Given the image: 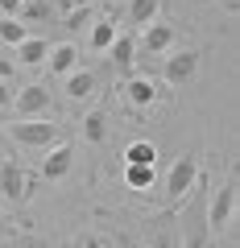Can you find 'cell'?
<instances>
[{
    "instance_id": "17",
    "label": "cell",
    "mask_w": 240,
    "mask_h": 248,
    "mask_svg": "<svg viewBox=\"0 0 240 248\" xmlns=\"http://www.w3.org/2000/svg\"><path fill=\"white\" fill-rule=\"evenodd\" d=\"M125 166H158V145L153 141H128L125 145Z\"/></svg>"
},
{
    "instance_id": "2",
    "label": "cell",
    "mask_w": 240,
    "mask_h": 248,
    "mask_svg": "<svg viewBox=\"0 0 240 248\" xmlns=\"http://www.w3.org/2000/svg\"><path fill=\"white\" fill-rule=\"evenodd\" d=\"M232 211H236V170H232V174L215 186V195L207 199V228L224 232L232 223Z\"/></svg>"
},
{
    "instance_id": "27",
    "label": "cell",
    "mask_w": 240,
    "mask_h": 248,
    "mask_svg": "<svg viewBox=\"0 0 240 248\" xmlns=\"http://www.w3.org/2000/svg\"><path fill=\"white\" fill-rule=\"evenodd\" d=\"M9 104H13V87L0 79V108H9Z\"/></svg>"
},
{
    "instance_id": "24",
    "label": "cell",
    "mask_w": 240,
    "mask_h": 248,
    "mask_svg": "<svg viewBox=\"0 0 240 248\" xmlns=\"http://www.w3.org/2000/svg\"><path fill=\"white\" fill-rule=\"evenodd\" d=\"M13 75H17V62H13V58H4V54H0V79L9 83Z\"/></svg>"
},
{
    "instance_id": "5",
    "label": "cell",
    "mask_w": 240,
    "mask_h": 248,
    "mask_svg": "<svg viewBox=\"0 0 240 248\" xmlns=\"http://www.w3.org/2000/svg\"><path fill=\"white\" fill-rule=\"evenodd\" d=\"M50 91L42 87V83H29V87H21L17 95H13V108H17V116L21 120H37V116H46L50 112Z\"/></svg>"
},
{
    "instance_id": "22",
    "label": "cell",
    "mask_w": 240,
    "mask_h": 248,
    "mask_svg": "<svg viewBox=\"0 0 240 248\" xmlns=\"http://www.w3.org/2000/svg\"><path fill=\"white\" fill-rule=\"evenodd\" d=\"M91 21H96V9H91V4H79V9H71V13H66V29H71V33L87 29Z\"/></svg>"
},
{
    "instance_id": "29",
    "label": "cell",
    "mask_w": 240,
    "mask_h": 248,
    "mask_svg": "<svg viewBox=\"0 0 240 248\" xmlns=\"http://www.w3.org/2000/svg\"><path fill=\"white\" fill-rule=\"evenodd\" d=\"M0 128H4V124H0Z\"/></svg>"
},
{
    "instance_id": "28",
    "label": "cell",
    "mask_w": 240,
    "mask_h": 248,
    "mask_svg": "<svg viewBox=\"0 0 240 248\" xmlns=\"http://www.w3.org/2000/svg\"><path fill=\"white\" fill-rule=\"evenodd\" d=\"M75 248H83V244H75Z\"/></svg>"
},
{
    "instance_id": "9",
    "label": "cell",
    "mask_w": 240,
    "mask_h": 248,
    "mask_svg": "<svg viewBox=\"0 0 240 248\" xmlns=\"http://www.w3.org/2000/svg\"><path fill=\"white\" fill-rule=\"evenodd\" d=\"M63 79H66V99H75V104H87V99L99 91V75L96 71H79V66H75V71L63 75Z\"/></svg>"
},
{
    "instance_id": "10",
    "label": "cell",
    "mask_w": 240,
    "mask_h": 248,
    "mask_svg": "<svg viewBox=\"0 0 240 248\" xmlns=\"http://www.w3.org/2000/svg\"><path fill=\"white\" fill-rule=\"evenodd\" d=\"M170 46H174V25H170V21H153V25H145V37H141V50L145 54H166Z\"/></svg>"
},
{
    "instance_id": "1",
    "label": "cell",
    "mask_w": 240,
    "mask_h": 248,
    "mask_svg": "<svg viewBox=\"0 0 240 248\" xmlns=\"http://www.w3.org/2000/svg\"><path fill=\"white\" fill-rule=\"evenodd\" d=\"M203 195L191 199L187 211H182V248H207V240H211V228H207V199Z\"/></svg>"
},
{
    "instance_id": "11",
    "label": "cell",
    "mask_w": 240,
    "mask_h": 248,
    "mask_svg": "<svg viewBox=\"0 0 240 248\" xmlns=\"http://www.w3.org/2000/svg\"><path fill=\"white\" fill-rule=\"evenodd\" d=\"M75 66H79V50H75V42L50 46V54H46V71H50V75H71Z\"/></svg>"
},
{
    "instance_id": "6",
    "label": "cell",
    "mask_w": 240,
    "mask_h": 248,
    "mask_svg": "<svg viewBox=\"0 0 240 248\" xmlns=\"http://www.w3.org/2000/svg\"><path fill=\"white\" fill-rule=\"evenodd\" d=\"M199 58H203V54L199 50H178V54H170L166 58V66H161V75H166V83H191L195 79V71H199Z\"/></svg>"
},
{
    "instance_id": "26",
    "label": "cell",
    "mask_w": 240,
    "mask_h": 248,
    "mask_svg": "<svg viewBox=\"0 0 240 248\" xmlns=\"http://www.w3.org/2000/svg\"><path fill=\"white\" fill-rule=\"evenodd\" d=\"M50 4H54V13H58V9H63V13H71V9H79L83 0H50Z\"/></svg>"
},
{
    "instance_id": "25",
    "label": "cell",
    "mask_w": 240,
    "mask_h": 248,
    "mask_svg": "<svg viewBox=\"0 0 240 248\" xmlns=\"http://www.w3.org/2000/svg\"><path fill=\"white\" fill-rule=\"evenodd\" d=\"M21 4H25V0H0V13H4V17H17Z\"/></svg>"
},
{
    "instance_id": "21",
    "label": "cell",
    "mask_w": 240,
    "mask_h": 248,
    "mask_svg": "<svg viewBox=\"0 0 240 248\" xmlns=\"http://www.w3.org/2000/svg\"><path fill=\"white\" fill-rule=\"evenodd\" d=\"M25 37H29V29L21 25L17 17H0V42L4 46H21Z\"/></svg>"
},
{
    "instance_id": "4",
    "label": "cell",
    "mask_w": 240,
    "mask_h": 248,
    "mask_svg": "<svg viewBox=\"0 0 240 248\" xmlns=\"http://www.w3.org/2000/svg\"><path fill=\"white\" fill-rule=\"evenodd\" d=\"M195 174H199V157H195V153H182V157L170 166V174H166V190H161V195H166L170 203H174V199H182L191 186H195Z\"/></svg>"
},
{
    "instance_id": "16",
    "label": "cell",
    "mask_w": 240,
    "mask_h": 248,
    "mask_svg": "<svg viewBox=\"0 0 240 248\" xmlns=\"http://www.w3.org/2000/svg\"><path fill=\"white\" fill-rule=\"evenodd\" d=\"M54 17V4L50 0H25V4H21V13H17V21L21 25H46V21Z\"/></svg>"
},
{
    "instance_id": "13",
    "label": "cell",
    "mask_w": 240,
    "mask_h": 248,
    "mask_svg": "<svg viewBox=\"0 0 240 248\" xmlns=\"http://www.w3.org/2000/svg\"><path fill=\"white\" fill-rule=\"evenodd\" d=\"M46 54H50V42L29 33L25 42L17 46V58H13V62H21V66H37V62H46Z\"/></svg>"
},
{
    "instance_id": "20",
    "label": "cell",
    "mask_w": 240,
    "mask_h": 248,
    "mask_svg": "<svg viewBox=\"0 0 240 248\" xmlns=\"http://www.w3.org/2000/svg\"><path fill=\"white\" fill-rule=\"evenodd\" d=\"M158 166H125V186L128 190H153Z\"/></svg>"
},
{
    "instance_id": "19",
    "label": "cell",
    "mask_w": 240,
    "mask_h": 248,
    "mask_svg": "<svg viewBox=\"0 0 240 248\" xmlns=\"http://www.w3.org/2000/svg\"><path fill=\"white\" fill-rule=\"evenodd\" d=\"M104 137H108V116H104V108H91L87 120H83V141L87 145H104Z\"/></svg>"
},
{
    "instance_id": "14",
    "label": "cell",
    "mask_w": 240,
    "mask_h": 248,
    "mask_svg": "<svg viewBox=\"0 0 240 248\" xmlns=\"http://www.w3.org/2000/svg\"><path fill=\"white\" fill-rule=\"evenodd\" d=\"M87 29H91V37H87V46H91V50H96V54H104L108 46H112L116 37H120V33H116V21H112V17H104V21H91Z\"/></svg>"
},
{
    "instance_id": "12",
    "label": "cell",
    "mask_w": 240,
    "mask_h": 248,
    "mask_svg": "<svg viewBox=\"0 0 240 248\" xmlns=\"http://www.w3.org/2000/svg\"><path fill=\"white\" fill-rule=\"evenodd\" d=\"M158 95L161 91L153 87V79H145V75H133V79L125 83V99L133 108H149V104H158Z\"/></svg>"
},
{
    "instance_id": "3",
    "label": "cell",
    "mask_w": 240,
    "mask_h": 248,
    "mask_svg": "<svg viewBox=\"0 0 240 248\" xmlns=\"http://www.w3.org/2000/svg\"><path fill=\"white\" fill-rule=\"evenodd\" d=\"M9 137L17 145H25V149H46V145H54L58 141V124L54 120H17V124H9Z\"/></svg>"
},
{
    "instance_id": "23",
    "label": "cell",
    "mask_w": 240,
    "mask_h": 248,
    "mask_svg": "<svg viewBox=\"0 0 240 248\" xmlns=\"http://www.w3.org/2000/svg\"><path fill=\"white\" fill-rule=\"evenodd\" d=\"M149 248H174V236H170V232H153Z\"/></svg>"
},
{
    "instance_id": "18",
    "label": "cell",
    "mask_w": 240,
    "mask_h": 248,
    "mask_svg": "<svg viewBox=\"0 0 240 248\" xmlns=\"http://www.w3.org/2000/svg\"><path fill=\"white\" fill-rule=\"evenodd\" d=\"M158 9H161V0H128V25H137V29L153 25Z\"/></svg>"
},
{
    "instance_id": "15",
    "label": "cell",
    "mask_w": 240,
    "mask_h": 248,
    "mask_svg": "<svg viewBox=\"0 0 240 248\" xmlns=\"http://www.w3.org/2000/svg\"><path fill=\"white\" fill-rule=\"evenodd\" d=\"M108 54H112V66L116 71H133V62H137V42L133 37H116L112 46H108Z\"/></svg>"
},
{
    "instance_id": "7",
    "label": "cell",
    "mask_w": 240,
    "mask_h": 248,
    "mask_svg": "<svg viewBox=\"0 0 240 248\" xmlns=\"http://www.w3.org/2000/svg\"><path fill=\"white\" fill-rule=\"evenodd\" d=\"M0 195L9 203H25L29 199V178L17 161H0Z\"/></svg>"
},
{
    "instance_id": "8",
    "label": "cell",
    "mask_w": 240,
    "mask_h": 248,
    "mask_svg": "<svg viewBox=\"0 0 240 248\" xmlns=\"http://www.w3.org/2000/svg\"><path fill=\"white\" fill-rule=\"evenodd\" d=\"M71 166H75V149L71 145H54L42 157V178L46 182H63V178L71 174Z\"/></svg>"
}]
</instances>
